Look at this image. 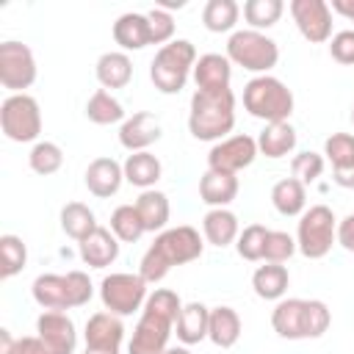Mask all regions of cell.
<instances>
[{
  "label": "cell",
  "mask_w": 354,
  "mask_h": 354,
  "mask_svg": "<svg viewBox=\"0 0 354 354\" xmlns=\"http://www.w3.org/2000/svg\"><path fill=\"white\" fill-rule=\"evenodd\" d=\"M183 299L169 288H155L147 296L141 318L127 343V354H163L169 348V337L180 318Z\"/></svg>",
  "instance_id": "obj_1"
},
{
  "label": "cell",
  "mask_w": 354,
  "mask_h": 354,
  "mask_svg": "<svg viewBox=\"0 0 354 354\" xmlns=\"http://www.w3.org/2000/svg\"><path fill=\"white\" fill-rule=\"evenodd\" d=\"M202 252H205V241H202L199 230H194V227H188V224L166 227L163 232L155 235V241H152L149 249L144 252L141 266H138V274H141L149 285H155V282H160L171 268L199 260Z\"/></svg>",
  "instance_id": "obj_2"
},
{
  "label": "cell",
  "mask_w": 354,
  "mask_h": 354,
  "mask_svg": "<svg viewBox=\"0 0 354 354\" xmlns=\"http://www.w3.org/2000/svg\"><path fill=\"white\" fill-rule=\"evenodd\" d=\"M235 127V94L224 91H194L188 108V130L196 141H221Z\"/></svg>",
  "instance_id": "obj_3"
},
{
  "label": "cell",
  "mask_w": 354,
  "mask_h": 354,
  "mask_svg": "<svg viewBox=\"0 0 354 354\" xmlns=\"http://www.w3.org/2000/svg\"><path fill=\"white\" fill-rule=\"evenodd\" d=\"M332 324V313L321 299H279L271 310V326L285 340L321 337Z\"/></svg>",
  "instance_id": "obj_4"
},
{
  "label": "cell",
  "mask_w": 354,
  "mask_h": 354,
  "mask_svg": "<svg viewBox=\"0 0 354 354\" xmlns=\"http://www.w3.org/2000/svg\"><path fill=\"white\" fill-rule=\"evenodd\" d=\"M33 301L44 310L66 313L75 307L88 304L94 296V285L86 271H66V274H39L30 285Z\"/></svg>",
  "instance_id": "obj_5"
},
{
  "label": "cell",
  "mask_w": 354,
  "mask_h": 354,
  "mask_svg": "<svg viewBox=\"0 0 354 354\" xmlns=\"http://www.w3.org/2000/svg\"><path fill=\"white\" fill-rule=\"evenodd\" d=\"M196 64V47L188 39H174L163 47H158L152 64H149V80L160 94H180L194 75Z\"/></svg>",
  "instance_id": "obj_6"
},
{
  "label": "cell",
  "mask_w": 354,
  "mask_h": 354,
  "mask_svg": "<svg viewBox=\"0 0 354 354\" xmlns=\"http://www.w3.org/2000/svg\"><path fill=\"white\" fill-rule=\"evenodd\" d=\"M293 105V91L274 75H257L243 86V108L249 116L263 119L266 124L288 122Z\"/></svg>",
  "instance_id": "obj_7"
},
{
  "label": "cell",
  "mask_w": 354,
  "mask_h": 354,
  "mask_svg": "<svg viewBox=\"0 0 354 354\" xmlns=\"http://www.w3.org/2000/svg\"><path fill=\"white\" fill-rule=\"evenodd\" d=\"M230 64L235 66H243L246 72H254L257 75H268L277 61H279V44L260 33V30H252V28H243V30H232L230 39H227V53Z\"/></svg>",
  "instance_id": "obj_8"
},
{
  "label": "cell",
  "mask_w": 354,
  "mask_h": 354,
  "mask_svg": "<svg viewBox=\"0 0 354 354\" xmlns=\"http://www.w3.org/2000/svg\"><path fill=\"white\" fill-rule=\"evenodd\" d=\"M332 243H337V218L332 207L313 205L299 216L296 227V246L307 260H321L332 252Z\"/></svg>",
  "instance_id": "obj_9"
},
{
  "label": "cell",
  "mask_w": 354,
  "mask_h": 354,
  "mask_svg": "<svg viewBox=\"0 0 354 354\" xmlns=\"http://www.w3.org/2000/svg\"><path fill=\"white\" fill-rule=\"evenodd\" d=\"M0 127L8 141L36 144L41 136V108L30 94H8L0 105Z\"/></svg>",
  "instance_id": "obj_10"
},
{
  "label": "cell",
  "mask_w": 354,
  "mask_h": 354,
  "mask_svg": "<svg viewBox=\"0 0 354 354\" xmlns=\"http://www.w3.org/2000/svg\"><path fill=\"white\" fill-rule=\"evenodd\" d=\"M147 279L141 274H127V271H116V274H108L102 277L100 282V301L108 313L124 318V315H133L138 310H144L147 304Z\"/></svg>",
  "instance_id": "obj_11"
},
{
  "label": "cell",
  "mask_w": 354,
  "mask_h": 354,
  "mask_svg": "<svg viewBox=\"0 0 354 354\" xmlns=\"http://www.w3.org/2000/svg\"><path fill=\"white\" fill-rule=\"evenodd\" d=\"M39 66H36V55L28 44L22 41H0V86L8 88L11 94H25V88H30L36 83Z\"/></svg>",
  "instance_id": "obj_12"
},
{
  "label": "cell",
  "mask_w": 354,
  "mask_h": 354,
  "mask_svg": "<svg viewBox=\"0 0 354 354\" xmlns=\"http://www.w3.org/2000/svg\"><path fill=\"white\" fill-rule=\"evenodd\" d=\"M257 138L238 133V136H227L221 141H216L207 152V169L213 171H224V174H238L246 166L254 163L257 158Z\"/></svg>",
  "instance_id": "obj_13"
},
{
  "label": "cell",
  "mask_w": 354,
  "mask_h": 354,
  "mask_svg": "<svg viewBox=\"0 0 354 354\" xmlns=\"http://www.w3.org/2000/svg\"><path fill=\"white\" fill-rule=\"evenodd\" d=\"M83 340H86L83 354H122L124 324H122L119 315H113L108 310H100V313L88 315Z\"/></svg>",
  "instance_id": "obj_14"
},
{
  "label": "cell",
  "mask_w": 354,
  "mask_h": 354,
  "mask_svg": "<svg viewBox=\"0 0 354 354\" xmlns=\"http://www.w3.org/2000/svg\"><path fill=\"white\" fill-rule=\"evenodd\" d=\"M290 17L310 44L332 39V6L326 0H290Z\"/></svg>",
  "instance_id": "obj_15"
},
{
  "label": "cell",
  "mask_w": 354,
  "mask_h": 354,
  "mask_svg": "<svg viewBox=\"0 0 354 354\" xmlns=\"http://www.w3.org/2000/svg\"><path fill=\"white\" fill-rule=\"evenodd\" d=\"M36 335L47 343V348L53 354H72L77 348V329L66 313L44 310L36 318Z\"/></svg>",
  "instance_id": "obj_16"
},
{
  "label": "cell",
  "mask_w": 354,
  "mask_h": 354,
  "mask_svg": "<svg viewBox=\"0 0 354 354\" xmlns=\"http://www.w3.org/2000/svg\"><path fill=\"white\" fill-rule=\"evenodd\" d=\"M160 136L163 130L152 111H136L119 124V144L127 152H149V147L158 144Z\"/></svg>",
  "instance_id": "obj_17"
},
{
  "label": "cell",
  "mask_w": 354,
  "mask_h": 354,
  "mask_svg": "<svg viewBox=\"0 0 354 354\" xmlns=\"http://www.w3.org/2000/svg\"><path fill=\"white\" fill-rule=\"evenodd\" d=\"M324 158L332 163V180L340 188H354V136L332 133L324 141Z\"/></svg>",
  "instance_id": "obj_18"
},
{
  "label": "cell",
  "mask_w": 354,
  "mask_h": 354,
  "mask_svg": "<svg viewBox=\"0 0 354 354\" xmlns=\"http://www.w3.org/2000/svg\"><path fill=\"white\" fill-rule=\"evenodd\" d=\"M83 183L88 188V194H94L97 199H108L113 196L122 183H124V169L119 160L113 158H94L88 166H86V174H83Z\"/></svg>",
  "instance_id": "obj_19"
},
{
  "label": "cell",
  "mask_w": 354,
  "mask_h": 354,
  "mask_svg": "<svg viewBox=\"0 0 354 354\" xmlns=\"http://www.w3.org/2000/svg\"><path fill=\"white\" fill-rule=\"evenodd\" d=\"M194 83L199 91H224L232 80V64L221 53H205L194 64Z\"/></svg>",
  "instance_id": "obj_20"
},
{
  "label": "cell",
  "mask_w": 354,
  "mask_h": 354,
  "mask_svg": "<svg viewBox=\"0 0 354 354\" xmlns=\"http://www.w3.org/2000/svg\"><path fill=\"white\" fill-rule=\"evenodd\" d=\"M119 243L122 241L111 232V227H97L88 238L77 243V252L88 268H108L119 257Z\"/></svg>",
  "instance_id": "obj_21"
},
{
  "label": "cell",
  "mask_w": 354,
  "mask_h": 354,
  "mask_svg": "<svg viewBox=\"0 0 354 354\" xmlns=\"http://www.w3.org/2000/svg\"><path fill=\"white\" fill-rule=\"evenodd\" d=\"M202 235L210 246H230L238 241L241 235V224H238V216L230 210V207H210L205 216H202Z\"/></svg>",
  "instance_id": "obj_22"
},
{
  "label": "cell",
  "mask_w": 354,
  "mask_h": 354,
  "mask_svg": "<svg viewBox=\"0 0 354 354\" xmlns=\"http://www.w3.org/2000/svg\"><path fill=\"white\" fill-rule=\"evenodd\" d=\"M113 41L122 47V53L144 50L147 44H152V30H149L147 14H138V11L122 14L113 22Z\"/></svg>",
  "instance_id": "obj_23"
},
{
  "label": "cell",
  "mask_w": 354,
  "mask_h": 354,
  "mask_svg": "<svg viewBox=\"0 0 354 354\" xmlns=\"http://www.w3.org/2000/svg\"><path fill=\"white\" fill-rule=\"evenodd\" d=\"M94 75L100 80V86L108 91L113 88H124L130 80H133V61L127 53L122 50H108L97 58V66H94Z\"/></svg>",
  "instance_id": "obj_24"
},
{
  "label": "cell",
  "mask_w": 354,
  "mask_h": 354,
  "mask_svg": "<svg viewBox=\"0 0 354 354\" xmlns=\"http://www.w3.org/2000/svg\"><path fill=\"white\" fill-rule=\"evenodd\" d=\"M207 324H210V307H205L202 301H185L174 324V335L183 346H194L207 337Z\"/></svg>",
  "instance_id": "obj_25"
},
{
  "label": "cell",
  "mask_w": 354,
  "mask_h": 354,
  "mask_svg": "<svg viewBox=\"0 0 354 354\" xmlns=\"http://www.w3.org/2000/svg\"><path fill=\"white\" fill-rule=\"evenodd\" d=\"M241 315L235 307L230 304H218V307H210V324H207V340L218 348H232L241 337Z\"/></svg>",
  "instance_id": "obj_26"
},
{
  "label": "cell",
  "mask_w": 354,
  "mask_h": 354,
  "mask_svg": "<svg viewBox=\"0 0 354 354\" xmlns=\"http://www.w3.org/2000/svg\"><path fill=\"white\" fill-rule=\"evenodd\" d=\"M238 174H224V171H213L207 169L199 180V199L207 207H227L235 196H238Z\"/></svg>",
  "instance_id": "obj_27"
},
{
  "label": "cell",
  "mask_w": 354,
  "mask_h": 354,
  "mask_svg": "<svg viewBox=\"0 0 354 354\" xmlns=\"http://www.w3.org/2000/svg\"><path fill=\"white\" fill-rule=\"evenodd\" d=\"M296 149V130L290 122H274V124H266L257 136V152L271 158V160H279V158H288L290 152Z\"/></svg>",
  "instance_id": "obj_28"
},
{
  "label": "cell",
  "mask_w": 354,
  "mask_h": 354,
  "mask_svg": "<svg viewBox=\"0 0 354 354\" xmlns=\"http://www.w3.org/2000/svg\"><path fill=\"white\" fill-rule=\"evenodd\" d=\"M290 285V274L282 263H263L252 274V288L260 299L266 301H279L285 299V290Z\"/></svg>",
  "instance_id": "obj_29"
},
{
  "label": "cell",
  "mask_w": 354,
  "mask_h": 354,
  "mask_svg": "<svg viewBox=\"0 0 354 354\" xmlns=\"http://www.w3.org/2000/svg\"><path fill=\"white\" fill-rule=\"evenodd\" d=\"M122 169H124V180H127L130 185L141 188V191L155 188V183H158L160 174H163V166H160V160H158L152 152H130V155L124 158Z\"/></svg>",
  "instance_id": "obj_30"
},
{
  "label": "cell",
  "mask_w": 354,
  "mask_h": 354,
  "mask_svg": "<svg viewBox=\"0 0 354 354\" xmlns=\"http://www.w3.org/2000/svg\"><path fill=\"white\" fill-rule=\"evenodd\" d=\"M136 210H138L147 232H163L166 224H169V216H171L169 196L163 191H158V188L141 191L138 199H136Z\"/></svg>",
  "instance_id": "obj_31"
},
{
  "label": "cell",
  "mask_w": 354,
  "mask_h": 354,
  "mask_svg": "<svg viewBox=\"0 0 354 354\" xmlns=\"http://www.w3.org/2000/svg\"><path fill=\"white\" fill-rule=\"evenodd\" d=\"M271 205L279 216H301L307 210V185L296 177H285L271 188Z\"/></svg>",
  "instance_id": "obj_32"
},
{
  "label": "cell",
  "mask_w": 354,
  "mask_h": 354,
  "mask_svg": "<svg viewBox=\"0 0 354 354\" xmlns=\"http://www.w3.org/2000/svg\"><path fill=\"white\" fill-rule=\"evenodd\" d=\"M58 221H61V230H64L72 241H77V243H80L83 238H88V235L100 227L94 210H91L88 205H83V202H66V205L61 207Z\"/></svg>",
  "instance_id": "obj_33"
},
{
  "label": "cell",
  "mask_w": 354,
  "mask_h": 354,
  "mask_svg": "<svg viewBox=\"0 0 354 354\" xmlns=\"http://www.w3.org/2000/svg\"><path fill=\"white\" fill-rule=\"evenodd\" d=\"M241 19V6L235 0H207L202 8V25L210 33H230Z\"/></svg>",
  "instance_id": "obj_34"
},
{
  "label": "cell",
  "mask_w": 354,
  "mask_h": 354,
  "mask_svg": "<svg viewBox=\"0 0 354 354\" xmlns=\"http://www.w3.org/2000/svg\"><path fill=\"white\" fill-rule=\"evenodd\" d=\"M86 119L94 124H116V122H124L127 116H124L122 102L111 91L97 88L86 102Z\"/></svg>",
  "instance_id": "obj_35"
},
{
  "label": "cell",
  "mask_w": 354,
  "mask_h": 354,
  "mask_svg": "<svg viewBox=\"0 0 354 354\" xmlns=\"http://www.w3.org/2000/svg\"><path fill=\"white\" fill-rule=\"evenodd\" d=\"M243 19L252 30H266V28H274L285 11V3L282 0H246L243 3Z\"/></svg>",
  "instance_id": "obj_36"
},
{
  "label": "cell",
  "mask_w": 354,
  "mask_h": 354,
  "mask_svg": "<svg viewBox=\"0 0 354 354\" xmlns=\"http://www.w3.org/2000/svg\"><path fill=\"white\" fill-rule=\"evenodd\" d=\"M28 263V246L19 235H0V277L3 279H11L17 277Z\"/></svg>",
  "instance_id": "obj_37"
},
{
  "label": "cell",
  "mask_w": 354,
  "mask_h": 354,
  "mask_svg": "<svg viewBox=\"0 0 354 354\" xmlns=\"http://www.w3.org/2000/svg\"><path fill=\"white\" fill-rule=\"evenodd\" d=\"M28 166H30V171H36L41 177H50V174L61 171L64 149L55 141H36L30 147V152H28Z\"/></svg>",
  "instance_id": "obj_38"
},
{
  "label": "cell",
  "mask_w": 354,
  "mask_h": 354,
  "mask_svg": "<svg viewBox=\"0 0 354 354\" xmlns=\"http://www.w3.org/2000/svg\"><path fill=\"white\" fill-rule=\"evenodd\" d=\"M111 232L122 241V243H136L147 230H144V221L136 210V205H119L113 213H111Z\"/></svg>",
  "instance_id": "obj_39"
},
{
  "label": "cell",
  "mask_w": 354,
  "mask_h": 354,
  "mask_svg": "<svg viewBox=\"0 0 354 354\" xmlns=\"http://www.w3.org/2000/svg\"><path fill=\"white\" fill-rule=\"evenodd\" d=\"M266 238H268V227L263 224H249L241 230L238 241H235V252L249 260V263H257L263 260V252H266Z\"/></svg>",
  "instance_id": "obj_40"
},
{
  "label": "cell",
  "mask_w": 354,
  "mask_h": 354,
  "mask_svg": "<svg viewBox=\"0 0 354 354\" xmlns=\"http://www.w3.org/2000/svg\"><path fill=\"white\" fill-rule=\"evenodd\" d=\"M324 166H326V158L318 155V152H310V149L293 155V160H290V171H293V177H296L299 183H304V185L315 183V180L324 174Z\"/></svg>",
  "instance_id": "obj_41"
},
{
  "label": "cell",
  "mask_w": 354,
  "mask_h": 354,
  "mask_svg": "<svg viewBox=\"0 0 354 354\" xmlns=\"http://www.w3.org/2000/svg\"><path fill=\"white\" fill-rule=\"evenodd\" d=\"M296 238L282 232V230H268L266 238V252H263V263H285L296 254Z\"/></svg>",
  "instance_id": "obj_42"
},
{
  "label": "cell",
  "mask_w": 354,
  "mask_h": 354,
  "mask_svg": "<svg viewBox=\"0 0 354 354\" xmlns=\"http://www.w3.org/2000/svg\"><path fill=\"white\" fill-rule=\"evenodd\" d=\"M147 19H149V30H152V44H169L174 41V17L169 11H163L160 6L147 11Z\"/></svg>",
  "instance_id": "obj_43"
},
{
  "label": "cell",
  "mask_w": 354,
  "mask_h": 354,
  "mask_svg": "<svg viewBox=\"0 0 354 354\" xmlns=\"http://www.w3.org/2000/svg\"><path fill=\"white\" fill-rule=\"evenodd\" d=\"M329 55L343 64V66H354V30H337L329 39Z\"/></svg>",
  "instance_id": "obj_44"
},
{
  "label": "cell",
  "mask_w": 354,
  "mask_h": 354,
  "mask_svg": "<svg viewBox=\"0 0 354 354\" xmlns=\"http://www.w3.org/2000/svg\"><path fill=\"white\" fill-rule=\"evenodd\" d=\"M14 354H53V351L47 348V343L39 335H25V337H17Z\"/></svg>",
  "instance_id": "obj_45"
},
{
  "label": "cell",
  "mask_w": 354,
  "mask_h": 354,
  "mask_svg": "<svg viewBox=\"0 0 354 354\" xmlns=\"http://www.w3.org/2000/svg\"><path fill=\"white\" fill-rule=\"evenodd\" d=\"M337 243L346 252H354V213H348L346 218L337 221Z\"/></svg>",
  "instance_id": "obj_46"
},
{
  "label": "cell",
  "mask_w": 354,
  "mask_h": 354,
  "mask_svg": "<svg viewBox=\"0 0 354 354\" xmlns=\"http://www.w3.org/2000/svg\"><path fill=\"white\" fill-rule=\"evenodd\" d=\"M332 11H337L340 17L354 22V0H332Z\"/></svg>",
  "instance_id": "obj_47"
},
{
  "label": "cell",
  "mask_w": 354,
  "mask_h": 354,
  "mask_svg": "<svg viewBox=\"0 0 354 354\" xmlns=\"http://www.w3.org/2000/svg\"><path fill=\"white\" fill-rule=\"evenodd\" d=\"M17 348V337L8 329H0V354H14Z\"/></svg>",
  "instance_id": "obj_48"
},
{
  "label": "cell",
  "mask_w": 354,
  "mask_h": 354,
  "mask_svg": "<svg viewBox=\"0 0 354 354\" xmlns=\"http://www.w3.org/2000/svg\"><path fill=\"white\" fill-rule=\"evenodd\" d=\"M163 354H191V351H188V346H169Z\"/></svg>",
  "instance_id": "obj_49"
},
{
  "label": "cell",
  "mask_w": 354,
  "mask_h": 354,
  "mask_svg": "<svg viewBox=\"0 0 354 354\" xmlns=\"http://www.w3.org/2000/svg\"><path fill=\"white\" fill-rule=\"evenodd\" d=\"M351 124H354V105H351Z\"/></svg>",
  "instance_id": "obj_50"
}]
</instances>
